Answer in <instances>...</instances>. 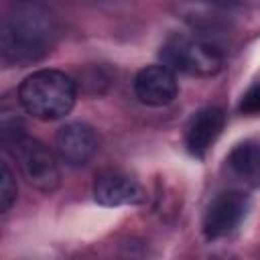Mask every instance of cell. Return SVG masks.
<instances>
[{"label": "cell", "mask_w": 260, "mask_h": 260, "mask_svg": "<svg viewBox=\"0 0 260 260\" xmlns=\"http://www.w3.org/2000/svg\"><path fill=\"white\" fill-rule=\"evenodd\" d=\"M228 167L244 183L258 185L260 183V144L246 140L234 146V150L228 156Z\"/></svg>", "instance_id": "30bf717a"}, {"label": "cell", "mask_w": 260, "mask_h": 260, "mask_svg": "<svg viewBox=\"0 0 260 260\" xmlns=\"http://www.w3.org/2000/svg\"><path fill=\"white\" fill-rule=\"evenodd\" d=\"M225 124V114L217 106H205L197 110L185 126V146L193 156H203L217 140Z\"/></svg>", "instance_id": "ba28073f"}, {"label": "cell", "mask_w": 260, "mask_h": 260, "mask_svg": "<svg viewBox=\"0 0 260 260\" xmlns=\"http://www.w3.org/2000/svg\"><path fill=\"white\" fill-rule=\"evenodd\" d=\"M240 110L248 116H258L260 114V83L252 85L244 95H242V102H240Z\"/></svg>", "instance_id": "7c38bea8"}, {"label": "cell", "mask_w": 260, "mask_h": 260, "mask_svg": "<svg viewBox=\"0 0 260 260\" xmlns=\"http://www.w3.org/2000/svg\"><path fill=\"white\" fill-rule=\"evenodd\" d=\"M207 2H213V4H238L240 0H207Z\"/></svg>", "instance_id": "4fadbf2b"}, {"label": "cell", "mask_w": 260, "mask_h": 260, "mask_svg": "<svg viewBox=\"0 0 260 260\" xmlns=\"http://www.w3.org/2000/svg\"><path fill=\"white\" fill-rule=\"evenodd\" d=\"M55 39L57 20L53 12L37 0H20L2 24V63L6 67L37 63L51 51Z\"/></svg>", "instance_id": "6da1fadb"}, {"label": "cell", "mask_w": 260, "mask_h": 260, "mask_svg": "<svg viewBox=\"0 0 260 260\" xmlns=\"http://www.w3.org/2000/svg\"><path fill=\"white\" fill-rule=\"evenodd\" d=\"M16 179L8 162H2V181H0V211L6 213L16 201Z\"/></svg>", "instance_id": "8fae6325"}, {"label": "cell", "mask_w": 260, "mask_h": 260, "mask_svg": "<svg viewBox=\"0 0 260 260\" xmlns=\"http://www.w3.org/2000/svg\"><path fill=\"white\" fill-rule=\"evenodd\" d=\"M55 148L63 162L71 167H81L91 160L98 150V134L91 126L83 122H71L57 130Z\"/></svg>", "instance_id": "52a82bcc"}, {"label": "cell", "mask_w": 260, "mask_h": 260, "mask_svg": "<svg viewBox=\"0 0 260 260\" xmlns=\"http://www.w3.org/2000/svg\"><path fill=\"white\" fill-rule=\"evenodd\" d=\"M93 197L100 205H106V207L138 205L144 201V191L128 175L118 171H106L98 175L93 183Z\"/></svg>", "instance_id": "9c48e42d"}, {"label": "cell", "mask_w": 260, "mask_h": 260, "mask_svg": "<svg viewBox=\"0 0 260 260\" xmlns=\"http://www.w3.org/2000/svg\"><path fill=\"white\" fill-rule=\"evenodd\" d=\"M248 207H250L248 195L242 191L230 189V191L217 193L209 201L203 213V234L209 240H217L232 234L244 221Z\"/></svg>", "instance_id": "5b68a950"}, {"label": "cell", "mask_w": 260, "mask_h": 260, "mask_svg": "<svg viewBox=\"0 0 260 260\" xmlns=\"http://www.w3.org/2000/svg\"><path fill=\"white\" fill-rule=\"evenodd\" d=\"M177 75L167 65H148L134 77V93L146 106H167L177 98Z\"/></svg>", "instance_id": "8992f818"}, {"label": "cell", "mask_w": 260, "mask_h": 260, "mask_svg": "<svg viewBox=\"0 0 260 260\" xmlns=\"http://www.w3.org/2000/svg\"><path fill=\"white\" fill-rule=\"evenodd\" d=\"M77 98L75 81L59 69H39L18 87V102L32 118L51 122L67 116Z\"/></svg>", "instance_id": "7a4b0ae2"}, {"label": "cell", "mask_w": 260, "mask_h": 260, "mask_svg": "<svg viewBox=\"0 0 260 260\" xmlns=\"http://www.w3.org/2000/svg\"><path fill=\"white\" fill-rule=\"evenodd\" d=\"M4 146L14 154L22 177L41 193H53L61 183V171L53 152L37 138L26 136L22 130H2Z\"/></svg>", "instance_id": "3957f363"}, {"label": "cell", "mask_w": 260, "mask_h": 260, "mask_svg": "<svg viewBox=\"0 0 260 260\" xmlns=\"http://www.w3.org/2000/svg\"><path fill=\"white\" fill-rule=\"evenodd\" d=\"M160 59L162 65H167L173 71L199 77L215 75L223 67V55L217 47H213L207 41L185 35L169 37L160 47Z\"/></svg>", "instance_id": "277c9868"}]
</instances>
